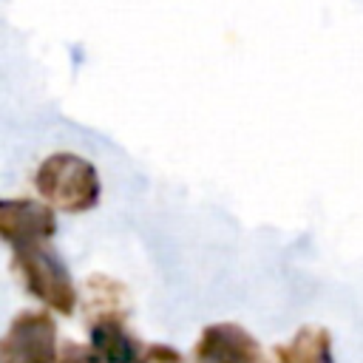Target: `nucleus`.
Here are the masks:
<instances>
[{"mask_svg": "<svg viewBox=\"0 0 363 363\" xmlns=\"http://www.w3.org/2000/svg\"><path fill=\"white\" fill-rule=\"evenodd\" d=\"M57 323L45 309H23L0 340V363H54Z\"/></svg>", "mask_w": 363, "mask_h": 363, "instance_id": "nucleus-3", "label": "nucleus"}, {"mask_svg": "<svg viewBox=\"0 0 363 363\" xmlns=\"http://www.w3.org/2000/svg\"><path fill=\"white\" fill-rule=\"evenodd\" d=\"M105 315L128 318V292L108 275H91L85 281V318L94 320Z\"/></svg>", "mask_w": 363, "mask_h": 363, "instance_id": "nucleus-8", "label": "nucleus"}, {"mask_svg": "<svg viewBox=\"0 0 363 363\" xmlns=\"http://www.w3.org/2000/svg\"><path fill=\"white\" fill-rule=\"evenodd\" d=\"M275 363H335L332 337L323 326H303L286 343L275 346Z\"/></svg>", "mask_w": 363, "mask_h": 363, "instance_id": "nucleus-7", "label": "nucleus"}, {"mask_svg": "<svg viewBox=\"0 0 363 363\" xmlns=\"http://www.w3.org/2000/svg\"><path fill=\"white\" fill-rule=\"evenodd\" d=\"M196 363H264L258 340L238 323H210L193 346Z\"/></svg>", "mask_w": 363, "mask_h": 363, "instance_id": "nucleus-5", "label": "nucleus"}, {"mask_svg": "<svg viewBox=\"0 0 363 363\" xmlns=\"http://www.w3.org/2000/svg\"><path fill=\"white\" fill-rule=\"evenodd\" d=\"M57 233L54 207L34 199H3L0 201V235L9 247L48 241Z\"/></svg>", "mask_w": 363, "mask_h": 363, "instance_id": "nucleus-4", "label": "nucleus"}, {"mask_svg": "<svg viewBox=\"0 0 363 363\" xmlns=\"http://www.w3.org/2000/svg\"><path fill=\"white\" fill-rule=\"evenodd\" d=\"M139 363H184V357L167 343H150V346H145Z\"/></svg>", "mask_w": 363, "mask_h": 363, "instance_id": "nucleus-10", "label": "nucleus"}, {"mask_svg": "<svg viewBox=\"0 0 363 363\" xmlns=\"http://www.w3.org/2000/svg\"><path fill=\"white\" fill-rule=\"evenodd\" d=\"M37 196L62 213H88L96 207L102 184L96 167L77 153H51L34 170Z\"/></svg>", "mask_w": 363, "mask_h": 363, "instance_id": "nucleus-1", "label": "nucleus"}, {"mask_svg": "<svg viewBox=\"0 0 363 363\" xmlns=\"http://www.w3.org/2000/svg\"><path fill=\"white\" fill-rule=\"evenodd\" d=\"M54 363H102V357L91 346H82V343L68 340V343H62V349H60V354H57Z\"/></svg>", "mask_w": 363, "mask_h": 363, "instance_id": "nucleus-9", "label": "nucleus"}, {"mask_svg": "<svg viewBox=\"0 0 363 363\" xmlns=\"http://www.w3.org/2000/svg\"><path fill=\"white\" fill-rule=\"evenodd\" d=\"M88 335H91V349L102 357V363H139L145 352L142 343L128 332L125 318L119 315L88 320Z\"/></svg>", "mask_w": 363, "mask_h": 363, "instance_id": "nucleus-6", "label": "nucleus"}, {"mask_svg": "<svg viewBox=\"0 0 363 363\" xmlns=\"http://www.w3.org/2000/svg\"><path fill=\"white\" fill-rule=\"evenodd\" d=\"M11 269L23 281L26 292L40 303L60 315H71L77 309V286L62 261V255L48 241H31L11 247Z\"/></svg>", "mask_w": 363, "mask_h": 363, "instance_id": "nucleus-2", "label": "nucleus"}]
</instances>
